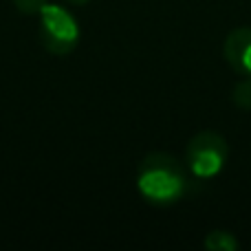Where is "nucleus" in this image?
Wrapping results in <instances>:
<instances>
[{"label":"nucleus","mask_w":251,"mask_h":251,"mask_svg":"<svg viewBox=\"0 0 251 251\" xmlns=\"http://www.w3.org/2000/svg\"><path fill=\"white\" fill-rule=\"evenodd\" d=\"M187 183L185 168L165 152H150L139 163L137 190L150 205L170 207L178 203L187 192Z\"/></svg>","instance_id":"nucleus-1"},{"label":"nucleus","mask_w":251,"mask_h":251,"mask_svg":"<svg viewBox=\"0 0 251 251\" xmlns=\"http://www.w3.org/2000/svg\"><path fill=\"white\" fill-rule=\"evenodd\" d=\"M229 156L225 137L214 130H201L190 139L185 150V168L196 181H212L223 172Z\"/></svg>","instance_id":"nucleus-2"},{"label":"nucleus","mask_w":251,"mask_h":251,"mask_svg":"<svg viewBox=\"0 0 251 251\" xmlns=\"http://www.w3.org/2000/svg\"><path fill=\"white\" fill-rule=\"evenodd\" d=\"M40 42L49 53L69 55L79 42V26L62 4L47 2L40 11Z\"/></svg>","instance_id":"nucleus-3"},{"label":"nucleus","mask_w":251,"mask_h":251,"mask_svg":"<svg viewBox=\"0 0 251 251\" xmlns=\"http://www.w3.org/2000/svg\"><path fill=\"white\" fill-rule=\"evenodd\" d=\"M225 60L243 77H251V26H238L225 40Z\"/></svg>","instance_id":"nucleus-4"},{"label":"nucleus","mask_w":251,"mask_h":251,"mask_svg":"<svg viewBox=\"0 0 251 251\" xmlns=\"http://www.w3.org/2000/svg\"><path fill=\"white\" fill-rule=\"evenodd\" d=\"M205 249H209V251H238L240 243L236 240L234 234H229V231L216 229V231H209L207 234V238H205Z\"/></svg>","instance_id":"nucleus-5"},{"label":"nucleus","mask_w":251,"mask_h":251,"mask_svg":"<svg viewBox=\"0 0 251 251\" xmlns=\"http://www.w3.org/2000/svg\"><path fill=\"white\" fill-rule=\"evenodd\" d=\"M231 100H234V104L238 106V108L251 113V77H245L243 82L236 84Z\"/></svg>","instance_id":"nucleus-6"},{"label":"nucleus","mask_w":251,"mask_h":251,"mask_svg":"<svg viewBox=\"0 0 251 251\" xmlns=\"http://www.w3.org/2000/svg\"><path fill=\"white\" fill-rule=\"evenodd\" d=\"M13 4H16V9L20 13L31 16V13H40V11H42V7L47 4V0H13Z\"/></svg>","instance_id":"nucleus-7"},{"label":"nucleus","mask_w":251,"mask_h":251,"mask_svg":"<svg viewBox=\"0 0 251 251\" xmlns=\"http://www.w3.org/2000/svg\"><path fill=\"white\" fill-rule=\"evenodd\" d=\"M69 4H75V7H84V4H88L91 0H66Z\"/></svg>","instance_id":"nucleus-8"}]
</instances>
